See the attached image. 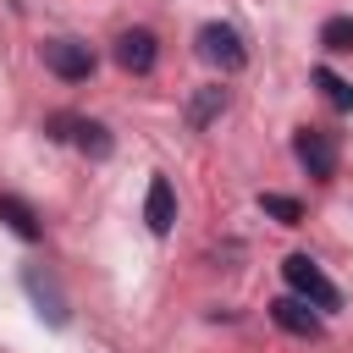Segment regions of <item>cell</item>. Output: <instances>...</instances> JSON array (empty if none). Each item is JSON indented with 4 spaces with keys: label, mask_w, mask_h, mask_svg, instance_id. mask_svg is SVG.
Listing matches in <instances>:
<instances>
[{
    "label": "cell",
    "mask_w": 353,
    "mask_h": 353,
    "mask_svg": "<svg viewBox=\"0 0 353 353\" xmlns=\"http://www.w3.org/2000/svg\"><path fill=\"white\" fill-rule=\"evenodd\" d=\"M270 320H276L287 336H320V314H314V303L298 298V292L276 298V303H270Z\"/></svg>",
    "instance_id": "obj_6"
},
{
    "label": "cell",
    "mask_w": 353,
    "mask_h": 353,
    "mask_svg": "<svg viewBox=\"0 0 353 353\" xmlns=\"http://www.w3.org/2000/svg\"><path fill=\"white\" fill-rule=\"evenodd\" d=\"M44 66H50L61 83H88V77H94V50L77 44V39H50V44H44Z\"/></svg>",
    "instance_id": "obj_4"
},
{
    "label": "cell",
    "mask_w": 353,
    "mask_h": 353,
    "mask_svg": "<svg viewBox=\"0 0 353 353\" xmlns=\"http://www.w3.org/2000/svg\"><path fill=\"white\" fill-rule=\"evenodd\" d=\"M314 88L325 94V105H331V110H342V116L353 110V83H342L331 66H320V72H314Z\"/></svg>",
    "instance_id": "obj_10"
},
{
    "label": "cell",
    "mask_w": 353,
    "mask_h": 353,
    "mask_svg": "<svg viewBox=\"0 0 353 353\" xmlns=\"http://www.w3.org/2000/svg\"><path fill=\"white\" fill-rule=\"evenodd\" d=\"M259 210H265V215H276L281 226H298V221H303V204H298V199H287V193H259Z\"/></svg>",
    "instance_id": "obj_11"
},
{
    "label": "cell",
    "mask_w": 353,
    "mask_h": 353,
    "mask_svg": "<svg viewBox=\"0 0 353 353\" xmlns=\"http://www.w3.org/2000/svg\"><path fill=\"white\" fill-rule=\"evenodd\" d=\"M22 281H28V292H33V298H39V303H50V320H55V325H66V303H61V298H55V287H50V281H44V276H39V270H28V276H22Z\"/></svg>",
    "instance_id": "obj_13"
},
{
    "label": "cell",
    "mask_w": 353,
    "mask_h": 353,
    "mask_svg": "<svg viewBox=\"0 0 353 353\" xmlns=\"http://www.w3.org/2000/svg\"><path fill=\"white\" fill-rule=\"evenodd\" d=\"M199 55H204L210 66H221V72H243V66H248V44H243V33L226 28V22H204V28H199Z\"/></svg>",
    "instance_id": "obj_2"
},
{
    "label": "cell",
    "mask_w": 353,
    "mask_h": 353,
    "mask_svg": "<svg viewBox=\"0 0 353 353\" xmlns=\"http://www.w3.org/2000/svg\"><path fill=\"white\" fill-rule=\"evenodd\" d=\"M143 221H149V232H154V237H165V232H171V221H176V193H171V182H165V176H149Z\"/></svg>",
    "instance_id": "obj_7"
},
{
    "label": "cell",
    "mask_w": 353,
    "mask_h": 353,
    "mask_svg": "<svg viewBox=\"0 0 353 353\" xmlns=\"http://www.w3.org/2000/svg\"><path fill=\"white\" fill-rule=\"evenodd\" d=\"M292 154H298V165H303L309 176H320V182L336 176V132H325V127H298V132H292Z\"/></svg>",
    "instance_id": "obj_3"
},
{
    "label": "cell",
    "mask_w": 353,
    "mask_h": 353,
    "mask_svg": "<svg viewBox=\"0 0 353 353\" xmlns=\"http://www.w3.org/2000/svg\"><path fill=\"white\" fill-rule=\"evenodd\" d=\"M320 44H325V50H336V55H347V50H353V17H325Z\"/></svg>",
    "instance_id": "obj_12"
},
{
    "label": "cell",
    "mask_w": 353,
    "mask_h": 353,
    "mask_svg": "<svg viewBox=\"0 0 353 353\" xmlns=\"http://www.w3.org/2000/svg\"><path fill=\"white\" fill-rule=\"evenodd\" d=\"M0 221H6L22 243H39V237H44V226H39L33 204H28V199H17V193H0Z\"/></svg>",
    "instance_id": "obj_8"
},
{
    "label": "cell",
    "mask_w": 353,
    "mask_h": 353,
    "mask_svg": "<svg viewBox=\"0 0 353 353\" xmlns=\"http://www.w3.org/2000/svg\"><path fill=\"white\" fill-rule=\"evenodd\" d=\"M215 110H226V88H199V99H193V110H188V121L193 127H204Z\"/></svg>",
    "instance_id": "obj_14"
},
{
    "label": "cell",
    "mask_w": 353,
    "mask_h": 353,
    "mask_svg": "<svg viewBox=\"0 0 353 353\" xmlns=\"http://www.w3.org/2000/svg\"><path fill=\"white\" fill-rule=\"evenodd\" d=\"M281 276H287V287H292L298 298H309L314 309H336V303H342L336 281H331L309 254H287V259H281Z\"/></svg>",
    "instance_id": "obj_1"
},
{
    "label": "cell",
    "mask_w": 353,
    "mask_h": 353,
    "mask_svg": "<svg viewBox=\"0 0 353 353\" xmlns=\"http://www.w3.org/2000/svg\"><path fill=\"white\" fill-rule=\"evenodd\" d=\"M72 143H77L83 154L105 160V154H110V127H105V121H77V127H72Z\"/></svg>",
    "instance_id": "obj_9"
},
{
    "label": "cell",
    "mask_w": 353,
    "mask_h": 353,
    "mask_svg": "<svg viewBox=\"0 0 353 353\" xmlns=\"http://www.w3.org/2000/svg\"><path fill=\"white\" fill-rule=\"evenodd\" d=\"M154 61H160V44H154L149 28H127V33H116V66H121V72H138V77H143Z\"/></svg>",
    "instance_id": "obj_5"
}]
</instances>
